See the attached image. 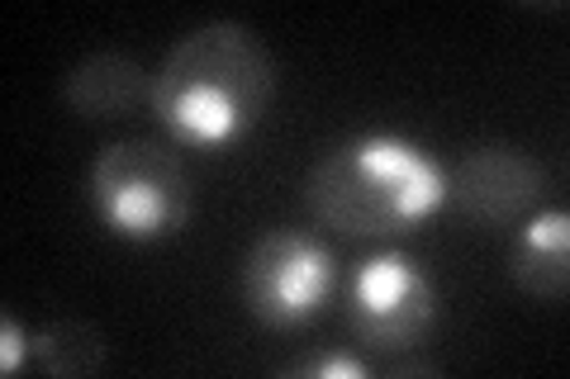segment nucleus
<instances>
[{
  "label": "nucleus",
  "instance_id": "obj_4",
  "mask_svg": "<svg viewBox=\"0 0 570 379\" xmlns=\"http://www.w3.org/2000/svg\"><path fill=\"white\" fill-rule=\"evenodd\" d=\"M337 295V257L305 228H276L243 261V303L262 328L299 332Z\"/></svg>",
  "mask_w": 570,
  "mask_h": 379
},
{
  "label": "nucleus",
  "instance_id": "obj_8",
  "mask_svg": "<svg viewBox=\"0 0 570 379\" xmlns=\"http://www.w3.org/2000/svg\"><path fill=\"white\" fill-rule=\"evenodd\" d=\"M509 280L528 299L561 303L570 295V213L542 209L513 232L509 242Z\"/></svg>",
  "mask_w": 570,
  "mask_h": 379
},
{
  "label": "nucleus",
  "instance_id": "obj_1",
  "mask_svg": "<svg viewBox=\"0 0 570 379\" xmlns=\"http://www.w3.org/2000/svg\"><path fill=\"white\" fill-rule=\"evenodd\" d=\"M276 62L247 24L214 20L176 39L153 71V119L176 148L224 152L272 110Z\"/></svg>",
  "mask_w": 570,
  "mask_h": 379
},
{
  "label": "nucleus",
  "instance_id": "obj_7",
  "mask_svg": "<svg viewBox=\"0 0 570 379\" xmlns=\"http://www.w3.org/2000/svg\"><path fill=\"white\" fill-rule=\"evenodd\" d=\"M62 104L81 123H115L153 110V71L129 52H91L62 77Z\"/></svg>",
  "mask_w": 570,
  "mask_h": 379
},
{
  "label": "nucleus",
  "instance_id": "obj_6",
  "mask_svg": "<svg viewBox=\"0 0 570 379\" xmlns=\"http://www.w3.org/2000/svg\"><path fill=\"white\" fill-rule=\"evenodd\" d=\"M542 186L547 176L523 148L480 142L448 171V205L480 228H509L532 213Z\"/></svg>",
  "mask_w": 570,
  "mask_h": 379
},
{
  "label": "nucleus",
  "instance_id": "obj_9",
  "mask_svg": "<svg viewBox=\"0 0 570 379\" xmlns=\"http://www.w3.org/2000/svg\"><path fill=\"white\" fill-rule=\"evenodd\" d=\"M105 360H110V341L86 318H52L33 332V370L43 375H58V379L100 375Z\"/></svg>",
  "mask_w": 570,
  "mask_h": 379
},
{
  "label": "nucleus",
  "instance_id": "obj_11",
  "mask_svg": "<svg viewBox=\"0 0 570 379\" xmlns=\"http://www.w3.org/2000/svg\"><path fill=\"white\" fill-rule=\"evenodd\" d=\"M291 375L299 379H366V360L356 356H343V351H328V356H309L299 360V366H291Z\"/></svg>",
  "mask_w": 570,
  "mask_h": 379
},
{
  "label": "nucleus",
  "instance_id": "obj_2",
  "mask_svg": "<svg viewBox=\"0 0 570 379\" xmlns=\"http://www.w3.org/2000/svg\"><path fill=\"white\" fill-rule=\"evenodd\" d=\"M305 205L343 238H395L448 209V167L414 138L371 129L314 161Z\"/></svg>",
  "mask_w": 570,
  "mask_h": 379
},
{
  "label": "nucleus",
  "instance_id": "obj_3",
  "mask_svg": "<svg viewBox=\"0 0 570 379\" xmlns=\"http://www.w3.org/2000/svg\"><path fill=\"white\" fill-rule=\"evenodd\" d=\"M86 205L110 238L157 247L181 238L195 213V180L181 152L153 138H124L100 148L86 171Z\"/></svg>",
  "mask_w": 570,
  "mask_h": 379
},
{
  "label": "nucleus",
  "instance_id": "obj_10",
  "mask_svg": "<svg viewBox=\"0 0 570 379\" xmlns=\"http://www.w3.org/2000/svg\"><path fill=\"white\" fill-rule=\"evenodd\" d=\"M33 370V332L14 313H0V375Z\"/></svg>",
  "mask_w": 570,
  "mask_h": 379
},
{
  "label": "nucleus",
  "instance_id": "obj_12",
  "mask_svg": "<svg viewBox=\"0 0 570 379\" xmlns=\"http://www.w3.org/2000/svg\"><path fill=\"white\" fill-rule=\"evenodd\" d=\"M395 375H438V366L433 360H400Z\"/></svg>",
  "mask_w": 570,
  "mask_h": 379
},
{
  "label": "nucleus",
  "instance_id": "obj_5",
  "mask_svg": "<svg viewBox=\"0 0 570 379\" xmlns=\"http://www.w3.org/2000/svg\"><path fill=\"white\" fill-rule=\"evenodd\" d=\"M442 318L433 276L409 251H376L347 285V328L371 351H409Z\"/></svg>",
  "mask_w": 570,
  "mask_h": 379
}]
</instances>
